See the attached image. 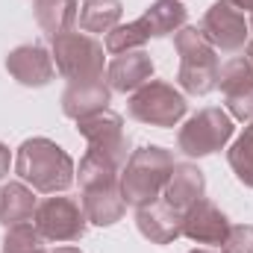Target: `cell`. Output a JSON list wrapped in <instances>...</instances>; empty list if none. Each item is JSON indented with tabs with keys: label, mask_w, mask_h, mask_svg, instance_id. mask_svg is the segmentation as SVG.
Segmentation results:
<instances>
[{
	"label": "cell",
	"mask_w": 253,
	"mask_h": 253,
	"mask_svg": "<svg viewBox=\"0 0 253 253\" xmlns=\"http://www.w3.org/2000/svg\"><path fill=\"white\" fill-rule=\"evenodd\" d=\"M15 174L42 194H62L74 183V159L44 135L27 138L15 153Z\"/></svg>",
	"instance_id": "6da1fadb"
},
{
	"label": "cell",
	"mask_w": 253,
	"mask_h": 253,
	"mask_svg": "<svg viewBox=\"0 0 253 253\" xmlns=\"http://www.w3.org/2000/svg\"><path fill=\"white\" fill-rule=\"evenodd\" d=\"M174 153L159 144H144L129 153L126 165L121 168V194L126 206H147L162 197L174 174Z\"/></svg>",
	"instance_id": "7a4b0ae2"
},
{
	"label": "cell",
	"mask_w": 253,
	"mask_h": 253,
	"mask_svg": "<svg viewBox=\"0 0 253 253\" xmlns=\"http://www.w3.org/2000/svg\"><path fill=\"white\" fill-rule=\"evenodd\" d=\"M174 47L180 56V68H177V83L186 94L203 97L212 88H218V50L203 39L200 27H183L174 36Z\"/></svg>",
	"instance_id": "3957f363"
},
{
	"label": "cell",
	"mask_w": 253,
	"mask_h": 253,
	"mask_svg": "<svg viewBox=\"0 0 253 253\" xmlns=\"http://www.w3.org/2000/svg\"><path fill=\"white\" fill-rule=\"evenodd\" d=\"M50 56L56 71L65 80H91L103 77V62H106V47L88 33L68 30L62 36L50 39Z\"/></svg>",
	"instance_id": "277c9868"
},
{
	"label": "cell",
	"mask_w": 253,
	"mask_h": 253,
	"mask_svg": "<svg viewBox=\"0 0 253 253\" xmlns=\"http://www.w3.org/2000/svg\"><path fill=\"white\" fill-rule=\"evenodd\" d=\"M186 109H189L186 94L165 80H150L147 85L132 91L126 103L129 118L147 126H177Z\"/></svg>",
	"instance_id": "5b68a950"
},
{
	"label": "cell",
	"mask_w": 253,
	"mask_h": 253,
	"mask_svg": "<svg viewBox=\"0 0 253 253\" xmlns=\"http://www.w3.org/2000/svg\"><path fill=\"white\" fill-rule=\"evenodd\" d=\"M236 124L230 118L227 109L221 106H206L200 112H194L186 124L180 126L177 132V147L191 156V159H200V156H209V153H218L227 147V141L233 138Z\"/></svg>",
	"instance_id": "8992f818"
},
{
	"label": "cell",
	"mask_w": 253,
	"mask_h": 253,
	"mask_svg": "<svg viewBox=\"0 0 253 253\" xmlns=\"http://www.w3.org/2000/svg\"><path fill=\"white\" fill-rule=\"evenodd\" d=\"M33 227L42 233L44 242L68 245V242H80L85 236L88 218H85V209L77 197L50 194V197L39 200L36 215H33Z\"/></svg>",
	"instance_id": "52a82bcc"
},
{
	"label": "cell",
	"mask_w": 253,
	"mask_h": 253,
	"mask_svg": "<svg viewBox=\"0 0 253 253\" xmlns=\"http://www.w3.org/2000/svg\"><path fill=\"white\" fill-rule=\"evenodd\" d=\"M80 135L88 141V150L112 159L118 168H124L129 153H132V141L124 132V118L112 109H100L94 115H85L77 121Z\"/></svg>",
	"instance_id": "ba28073f"
},
{
	"label": "cell",
	"mask_w": 253,
	"mask_h": 253,
	"mask_svg": "<svg viewBox=\"0 0 253 253\" xmlns=\"http://www.w3.org/2000/svg\"><path fill=\"white\" fill-rule=\"evenodd\" d=\"M200 33L203 39L221 50V53H239L245 50L248 44V36H251V27H248V18L239 6H233L230 0H215L203 21H200Z\"/></svg>",
	"instance_id": "9c48e42d"
},
{
	"label": "cell",
	"mask_w": 253,
	"mask_h": 253,
	"mask_svg": "<svg viewBox=\"0 0 253 253\" xmlns=\"http://www.w3.org/2000/svg\"><path fill=\"white\" fill-rule=\"evenodd\" d=\"M218 88L224 94L233 121H253V65L248 56H233L218 71Z\"/></svg>",
	"instance_id": "30bf717a"
},
{
	"label": "cell",
	"mask_w": 253,
	"mask_h": 253,
	"mask_svg": "<svg viewBox=\"0 0 253 253\" xmlns=\"http://www.w3.org/2000/svg\"><path fill=\"white\" fill-rule=\"evenodd\" d=\"M6 71L15 83L27 85V88H42L56 77V65L50 50H44L42 44H21L6 56Z\"/></svg>",
	"instance_id": "8fae6325"
},
{
	"label": "cell",
	"mask_w": 253,
	"mask_h": 253,
	"mask_svg": "<svg viewBox=\"0 0 253 253\" xmlns=\"http://www.w3.org/2000/svg\"><path fill=\"white\" fill-rule=\"evenodd\" d=\"M230 233V218L206 197L191 203L183 215V236L194 245H224Z\"/></svg>",
	"instance_id": "7c38bea8"
},
{
	"label": "cell",
	"mask_w": 253,
	"mask_h": 253,
	"mask_svg": "<svg viewBox=\"0 0 253 253\" xmlns=\"http://www.w3.org/2000/svg\"><path fill=\"white\" fill-rule=\"evenodd\" d=\"M112 88L106 77H91V80H71L62 94V112L68 118L80 121L85 115H94L100 109H109Z\"/></svg>",
	"instance_id": "4fadbf2b"
},
{
	"label": "cell",
	"mask_w": 253,
	"mask_h": 253,
	"mask_svg": "<svg viewBox=\"0 0 253 253\" xmlns=\"http://www.w3.org/2000/svg\"><path fill=\"white\" fill-rule=\"evenodd\" d=\"M135 227L147 242L171 245L174 239L183 236V212H177L171 203H165L159 197V200H153L135 212Z\"/></svg>",
	"instance_id": "5bb4252c"
},
{
	"label": "cell",
	"mask_w": 253,
	"mask_h": 253,
	"mask_svg": "<svg viewBox=\"0 0 253 253\" xmlns=\"http://www.w3.org/2000/svg\"><path fill=\"white\" fill-rule=\"evenodd\" d=\"M153 80V59L150 53L141 47V50H126V53H118L109 68H106V83L112 91H124V94H132L138 91L141 85H147Z\"/></svg>",
	"instance_id": "9a60e30c"
},
{
	"label": "cell",
	"mask_w": 253,
	"mask_h": 253,
	"mask_svg": "<svg viewBox=\"0 0 253 253\" xmlns=\"http://www.w3.org/2000/svg\"><path fill=\"white\" fill-rule=\"evenodd\" d=\"M203 191H206V177H203V171H200L194 162H177V165H174V174H171V180H168V186L162 191V200L171 203L177 212L186 215V209L203 197Z\"/></svg>",
	"instance_id": "2e32d148"
},
{
	"label": "cell",
	"mask_w": 253,
	"mask_h": 253,
	"mask_svg": "<svg viewBox=\"0 0 253 253\" xmlns=\"http://www.w3.org/2000/svg\"><path fill=\"white\" fill-rule=\"evenodd\" d=\"M80 203H83V209H85L88 224H97V227H112V224H118L126 212L121 186L83 189L80 191Z\"/></svg>",
	"instance_id": "e0dca14e"
},
{
	"label": "cell",
	"mask_w": 253,
	"mask_h": 253,
	"mask_svg": "<svg viewBox=\"0 0 253 253\" xmlns=\"http://www.w3.org/2000/svg\"><path fill=\"white\" fill-rule=\"evenodd\" d=\"M138 21L144 24L150 39H165V36H177L186 27L189 12L180 0H153Z\"/></svg>",
	"instance_id": "ac0fdd59"
},
{
	"label": "cell",
	"mask_w": 253,
	"mask_h": 253,
	"mask_svg": "<svg viewBox=\"0 0 253 253\" xmlns=\"http://www.w3.org/2000/svg\"><path fill=\"white\" fill-rule=\"evenodd\" d=\"M36 206V189H30L27 183H6L0 189V224L6 230L18 224H33Z\"/></svg>",
	"instance_id": "d6986e66"
},
{
	"label": "cell",
	"mask_w": 253,
	"mask_h": 253,
	"mask_svg": "<svg viewBox=\"0 0 253 253\" xmlns=\"http://www.w3.org/2000/svg\"><path fill=\"white\" fill-rule=\"evenodd\" d=\"M36 6V21L39 27L56 39L68 30H77V18H80V0H33Z\"/></svg>",
	"instance_id": "ffe728a7"
},
{
	"label": "cell",
	"mask_w": 253,
	"mask_h": 253,
	"mask_svg": "<svg viewBox=\"0 0 253 253\" xmlns=\"http://www.w3.org/2000/svg\"><path fill=\"white\" fill-rule=\"evenodd\" d=\"M124 15V6L121 0H85L80 6V18H77V27L88 36H97V33H109L118 27Z\"/></svg>",
	"instance_id": "44dd1931"
},
{
	"label": "cell",
	"mask_w": 253,
	"mask_h": 253,
	"mask_svg": "<svg viewBox=\"0 0 253 253\" xmlns=\"http://www.w3.org/2000/svg\"><path fill=\"white\" fill-rule=\"evenodd\" d=\"M77 180H80V191L83 189H103V186H121V168L94 153V150H85V156L80 159V168H77Z\"/></svg>",
	"instance_id": "7402d4cb"
},
{
	"label": "cell",
	"mask_w": 253,
	"mask_h": 253,
	"mask_svg": "<svg viewBox=\"0 0 253 253\" xmlns=\"http://www.w3.org/2000/svg\"><path fill=\"white\" fill-rule=\"evenodd\" d=\"M227 162H230L236 180L253 189V124L245 126V132L233 141V147L227 150Z\"/></svg>",
	"instance_id": "603a6c76"
},
{
	"label": "cell",
	"mask_w": 253,
	"mask_h": 253,
	"mask_svg": "<svg viewBox=\"0 0 253 253\" xmlns=\"http://www.w3.org/2000/svg\"><path fill=\"white\" fill-rule=\"evenodd\" d=\"M147 42H150V36H147L144 24L141 21H129V24H118L115 30L106 33L103 47H106V53L118 56V53H126V50H141Z\"/></svg>",
	"instance_id": "cb8c5ba5"
},
{
	"label": "cell",
	"mask_w": 253,
	"mask_h": 253,
	"mask_svg": "<svg viewBox=\"0 0 253 253\" xmlns=\"http://www.w3.org/2000/svg\"><path fill=\"white\" fill-rule=\"evenodd\" d=\"M0 253H50V251L44 248V239L33 224H18V227L6 230Z\"/></svg>",
	"instance_id": "d4e9b609"
},
{
	"label": "cell",
	"mask_w": 253,
	"mask_h": 253,
	"mask_svg": "<svg viewBox=\"0 0 253 253\" xmlns=\"http://www.w3.org/2000/svg\"><path fill=\"white\" fill-rule=\"evenodd\" d=\"M221 253H253V224H230Z\"/></svg>",
	"instance_id": "484cf974"
},
{
	"label": "cell",
	"mask_w": 253,
	"mask_h": 253,
	"mask_svg": "<svg viewBox=\"0 0 253 253\" xmlns=\"http://www.w3.org/2000/svg\"><path fill=\"white\" fill-rule=\"evenodd\" d=\"M9 165H12V153H9V147L0 141V180L9 174Z\"/></svg>",
	"instance_id": "4316f807"
},
{
	"label": "cell",
	"mask_w": 253,
	"mask_h": 253,
	"mask_svg": "<svg viewBox=\"0 0 253 253\" xmlns=\"http://www.w3.org/2000/svg\"><path fill=\"white\" fill-rule=\"evenodd\" d=\"M248 27H251V36H248V44H245V56L253 65V15H251V21H248Z\"/></svg>",
	"instance_id": "83f0119b"
},
{
	"label": "cell",
	"mask_w": 253,
	"mask_h": 253,
	"mask_svg": "<svg viewBox=\"0 0 253 253\" xmlns=\"http://www.w3.org/2000/svg\"><path fill=\"white\" fill-rule=\"evenodd\" d=\"M230 3H233V6H239L242 12H251V15H253V0H230Z\"/></svg>",
	"instance_id": "f1b7e54d"
},
{
	"label": "cell",
	"mask_w": 253,
	"mask_h": 253,
	"mask_svg": "<svg viewBox=\"0 0 253 253\" xmlns=\"http://www.w3.org/2000/svg\"><path fill=\"white\" fill-rule=\"evenodd\" d=\"M50 253H83V251L74 248V245H62V248H56V251H50Z\"/></svg>",
	"instance_id": "f546056e"
},
{
	"label": "cell",
	"mask_w": 253,
	"mask_h": 253,
	"mask_svg": "<svg viewBox=\"0 0 253 253\" xmlns=\"http://www.w3.org/2000/svg\"><path fill=\"white\" fill-rule=\"evenodd\" d=\"M189 253H212V251H189Z\"/></svg>",
	"instance_id": "4dcf8cb0"
},
{
	"label": "cell",
	"mask_w": 253,
	"mask_h": 253,
	"mask_svg": "<svg viewBox=\"0 0 253 253\" xmlns=\"http://www.w3.org/2000/svg\"><path fill=\"white\" fill-rule=\"evenodd\" d=\"M251 124H253V121H251Z\"/></svg>",
	"instance_id": "1f68e13d"
}]
</instances>
